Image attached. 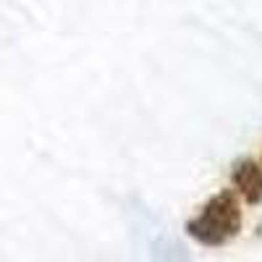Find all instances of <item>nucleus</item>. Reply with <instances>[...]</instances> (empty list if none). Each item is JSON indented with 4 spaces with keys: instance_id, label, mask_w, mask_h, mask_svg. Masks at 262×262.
<instances>
[{
    "instance_id": "nucleus-1",
    "label": "nucleus",
    "mask_w": 262,
    "mask_h": 262,
    "mask_svg": "<svg viewBox=\"0 0 262 262\" xmlns=\"http://www.w3.org/2000/svg\"><path fill=\"white\" fill-rule=\"evenodd\" d=\"M186 231L202 247H226L242 231V207L236 189H223L212 194L200 210V215L186 223Z\"/></svg>"
},
{
    "instance_id": "nucleus-2",
    "label": "nucleus",
    "mask_w": 262,
    "mask_h": 262,
    "mask_svg": "<svg viewBox=\"0 0 262 262\" xmlns=\"http://www.w3.org/2000/svg\"><path fill=\"white\" fill-rule=\"evenodd\" d=\"M231 184L247 205H259L262 202V163L249 160V158L238 160L231 170Z\"/></svg>"
}]
</instances>
